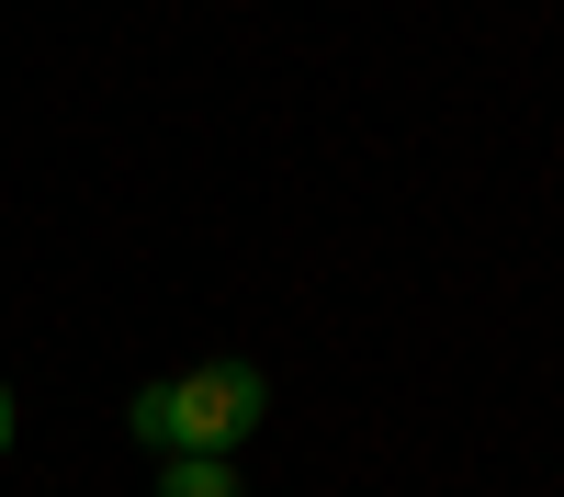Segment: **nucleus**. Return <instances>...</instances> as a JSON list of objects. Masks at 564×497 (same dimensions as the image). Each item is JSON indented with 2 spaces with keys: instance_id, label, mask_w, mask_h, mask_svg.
Segmentation results:
<instances>
[{
  "instance_id": "f257e3e1",
  "label": "nucleus",
  "mask_w": 564,
  "mask_h": 497,
  "mask_svg": "<svg viewBox=\"0 0 564 497\" xmlns=\"http://www.w3.org/2000/svg\"><path fill=\"white\" fill-rule=\"evenodd\" d=\"M260 407H271L260 361H193V374H170V385L135 396L124 430L148 441V452H238L260 430Z\"/></svg>"
},
{
  "instance_id": "f03ea898",
  "label": "nucleus",
  "mask_w": 564,
  "mask_h": 497,
  "mask_svg": "<svg viewBox=\"0 0 564 497\" xmlns=\"http://www.w3.org/2000/svg\"><path fill=\"white\" fill-rule=\"evenodd\" d=\"M159 497H238V475H226V452H170Z\"/></svg>"
},
{
  "instance_id": "7ed1b4c3",
  "label": "nucleus",
  "mask_w": 564,
  "mask_h": 497,
  "mask_svg": "<svg viewBox=\"0 0 564 497\" xmlns=\"http://www.w3.org/2000/svg\"><path fill=\"white\" fill-rule=\"evenodd\" d=\"M0 452H12V385H0Z\"/></svg>"
}]
</instances>
